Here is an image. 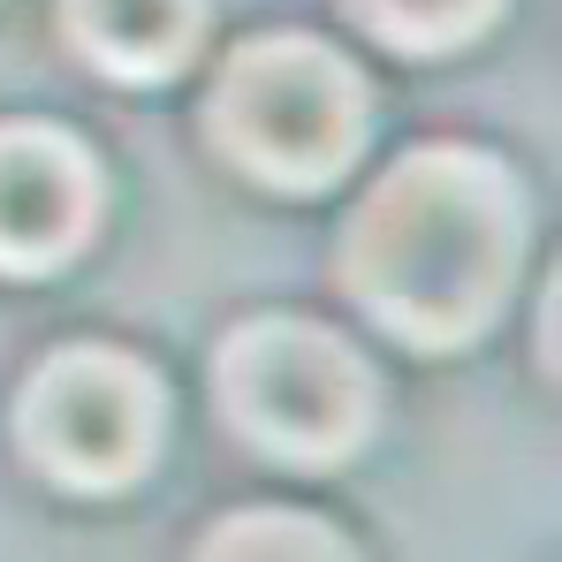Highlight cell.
I'll list each match as a JSON object with an SVG mask.
<instances>
[{
    "instance_id": "6da1fadb",
    "label": "cell",
    "mask_w": 562,
    "mask_h": 562,
    "mask_svg": "<svg viewBox=\"0 0 562 562\" xmlns=\"http://www.w3.org/2000/svg\"><path fill=\"white\" fill-rule=\"evenodd\" d=\"M517 259V198L479 153H418L350 228V289L411 342L471 335Z\"/></svg>"
},
{
    "instance_id": "8992f818",
    "label": "cell",
    "mask_w": 562,
    "mask_h": 562,
    "mask_svg": "<svg viewBox=\"0 0 562 562\" xmlns=\"http://www.w3.org/2000/svg\"><path fill=\"white\" fill-rule=\"evenodd\" d=\"M205 0H77V38L114 77H160L198 38Z\"/></svg>"
},
{
    "instance_id": "3957f363",
    "label": "cell",
    "mask_w": 562,
    "mask_h": 562,
    "mask_svg": "<svg viewBox=\"0 0 562 562\" xmlns=\"http://www.w3.org/2000/svg\"><path fill=\"white\" fill-rule=\"evenodd\" d=\"M228 403L236 418L296 464L342 457L366 426V373L342 342L312 327H251L228 350Z\"/></svg>"
},
{
    "instance_id": "5b68a950",
    "label": "cell",
    "mask_w": 562,
    "mask_h": 562,
    "mask_svg": "<svg viewBox=\"0 0 562 562\" xmlns=\"http://www.w3.org/2000/svg\"><path fill=\"white\" fill-rule=\"evenodd\" d=\"M92 228V168L54 130H0V267H61Z\"/></svg>"
},
{
    "instance_id": "52a82bcc",
    "label": "cell",
    "mask_w": 562,
    "mask_h": 562,
    "mask_svg": "<svg viewBox=\"0 0 562 562\" xmlns=\"http://www.w3.org/2000/svg\"><path fill=\"white\" fill-rule=\"evenodd\" d=\"M494 0H358V15L395 46H457L486 23Z\"/></svg>"
},
{
    "instance_id": "277c9868",
    "label": "cell",
    "mask_w": 562,
    "mask_h": 562,
    "mask_svg": "<svg viewBox=\"0 0 562 562\" xmlns=\"http://www.w3.org/2000/svg\"><path fill=\"white\" fill-rule=\"evenodd\" d=\"M31 441L38 457L61 471V479H85V486H114L153 457V426H160V403H153V380L137 373L130 358H106V350H77V358H54L46 380L31 387Z\"/></svg>"
},
{
    "instance_id": "7a4b0ae2",
    "label": "cell",
    "mask_w": 562,
    "mask_h": 562,
    "mask_svg": "<svg viewBox=\"0 0 562 562\" xmlns=\"http://www.w3.org/2000/svg\"><path fill=\"white\" fill-rule=\"evenodd\" d=\"M213 114H221V137H228V153L244 168H259L274 183H296V190L342 176V160L366 137L358 77L335 54L304 46V38H274V46L236 54Z\"/></svg>"
},
{
    "instance_id": "ba28073f",
    "label": "cell",
    "mask_w": 562,
    "mask_h": 562,
    "mask_svg": "<svg viewBox=\"0 0 562 562\" xmlns=\"http://www.w3.org/2000/svg\"><path fill=\"white\" fill-rule=\"evenodd\" d=\"M251 548H281V555H342V540L327 525H296V517H236L213 532V555H251Z\"/></svg>"
}]
</instances>
